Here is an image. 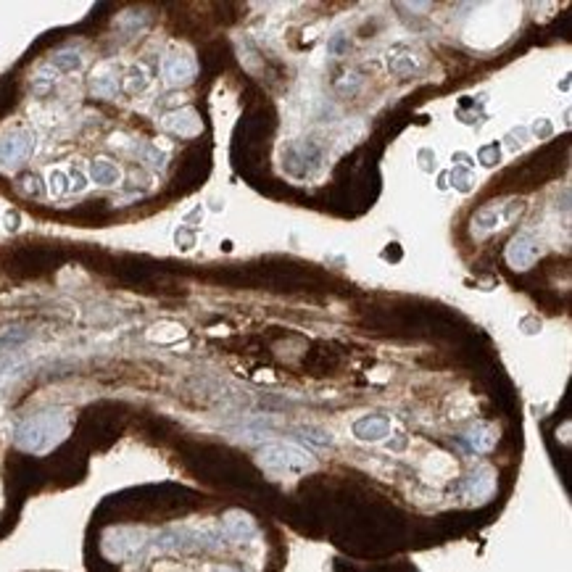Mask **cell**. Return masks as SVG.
I'll return each mask as SVG.
<instances>
[{
  "instance_id": "6da1fadb",
  "label": "cell",
  "mask_w": 572,
  "mask_h": 572,
  "mask_svg": "<svg viewBox=\"0 0 572 572\" xmlns=\"http://www.w3.org/2000/svg\"><path fill=\"white\" fill-rule=\"evenodd\" d=\"M66 435V417L61 412H40L16 427V446L24 451H48Z\"/></svg>"
},
{
  "instance_id": "7a4b0ae2",
  "label": "cell",
  "mask_w": 572,
  "mask_h": 572,
  "mask_svg": "<svg viewBox=\"0 0 572 572\" xmlns=\"http://www.w3.org/2000/svg\"><path fill=\"white\" fill-rule=\"evenodd\" d=\"M258 461L275 472H304L314 464V456L293 443H269L258 451Z\"/></svg>"
},
{
  "instance_id": "3957f363",
  "label": "cell",
  "mask_w": 572,
  "mask_h": 572,
  "mask_svg": "<svg viewBox=\"0 0 572 572\" xmlns=\"http://www.w3.org/2000/svg\"><path fill=\"white\" fill-rule=\"evenodd\" d=\"M519 211H522V203L519 201H512V203H507V206H485V209L472 219V232H475L478 238H485L490 232L507 227Z\"/></svg>"
},
{
  "instance_id": "277c9868",
  "label": "cell",
  "mask_w": 572,
  "mask_h": 572,
  "mask_svg": "<svg viewBox=\"0 0 572 572\" xmlns=\"http://www.w3.org/2000/svg\"><path fill=\"white\" fill-rule=\"evenodd\" d=\"M32 148H35V140H32V135L24 132V129L6 135V138L0 140V166H3V169H16V166H21L29 158Z\"/></svg>"
},
{
  "instance_id": "5b68a950",
  "label": "cell",
  "mask_w": 572,
  "mask_h": 572,
  "mask_svg": "<svg viewBox=\"0 0 572 572\" xmlns=\"http://www.w3.org/2000/svg\"><path fill=\"white\" fill-rule=\"evenodd\" d=\"M538 256H541V248L530 235H517L507 248V261L515 269H530Z\"/></svg>"
},
{
  "instance_id": "8992f818",
  "label": "cell",
  "mask_w": 572,
  "mask_h": 572,
  "mask_svg": "<svg viewBox=\"0 0 572 572\" xmlns=\"http://www.w3.org/2000/svg\"><path fill=\"white\" fill-rule=\"evenodd\" d=\"M195 77V61L190 55H166L164 58V79L166 84H172V87H180V84H187L193 82Z\"/></svg>"
},
{
  "instance_id": "52a82bcc",
  "label": "cell",
  "mask_w": 572,
  "mask_h": 572,
  "mask_svg": "<svg viewBox=\"0 0 572 572\" xmlns=\"http://www.w3.org/2000/svg\"><path fill=\"white\" fill-rule=\"evenodd\" d=\"M390 433V419L380 414H369V417H361L353 422V435L359 438V441H380V438H385Z\"/></svg>"
},
{
  "instance_id": "ba28073f",
  "label": "cell",
  "mask_w": 572,
  "mask_h": 572,
  "mask_svg": "<svg viewBox=\"0 0 572 572\" xmlns=\"http://www.w3.org/2000/svg\"><path fill=\"white\" fill-rule=\"evenodd\" d=\"M164 127L172 129L175 135L190 138V135H198V132H201V121H198V116H195L193 111L185 109V111H177V114H172V116H166Z\"/></svg>"
},
{
  "instance_id": "9c48e42d",
  "label": "cell",
  "mask_w": 572,
  "mask_h": 572,
  "mask_svg": "<svg viewBox=\"0 0 572 572\" xmlns=\"http://www.w3.org/2000/svg\"><path fill=\"white\" fill-rule=\"evenodd\" d=\"M224 533L232 541H246V538H251V535L256 533V525L243 512H232V515L224 517Z\"/></svg>"
},
{
  "instance_id": "30bf717a",
  "label": "cell",
  "mask_w": 572,
  "mask_h": 572,
  "mask_svg": "<svg viewBox=\"0 0 572 572\" xmlns=\"http://www.w3.org/2000/svg\"><path fill=\"white\" fill-rule=\"evenodd\" d=\"M90 180L95 185L109 187V185H116L121 180V169L109 158H95L90 164Z\"/></svg>"
},
{
  "instance_id": "8fae6325",
  "label": "cell",
  "mask_w": 572,
  "mask_h": 572,
  "mask_svg": "<svg viewBox=\"0 0 572 572\" xmlns=\"http://www.w3.org/2000/svg\"><path fill=\"white\" fill-rule=\"evenodd\" d=\"M90 90H92V95H98V98H114L116 90H119V84H116V77L111 72L106 74V66H103V69H98V72L92 74Z\"/></svg>"
},
{
  "instance_id": "7c38bea8",
  "label": "cell",
  "mask_w": 572,
  "mask_h": 572,
  "mask_svg": "<svg viewBox=\"0 0 572 572\" xmlns=\"http://www.w3.org/2000/svg\"><path fill=\"white\" fill-rule=\"evenodd\" d=\"M464 490H467V496L470 498H488L490 490H493V478H490V472L480 470L478 475H472V478L467 480Z\"/></svg>"
},
{
  "instance_id": "4fadbf2b",
  "label": "cell",
  "mask_w": 572,
  "mask_h": 572,
  "mask_svg": "<svg viewBox=\"0 0 572 572\" xmlns=\"http://www.w3.org/2000/svg\"><path fill=\"white\" fill-rule=\"evenodd\" d=\"M387 66H390V72L398 74V77H412V74L419 69V61L414 58V53H401V55L387 58Z\"/></svg>"
},
{
  "instance_id": "5bb4252c",
  "label": "cell",
  "mask_w": 572,
  "mask_h": 572,
  "mask_svg": "<svg viewBox=\"0 0 572 572\" xmlns=\"http://www.w3.org/2000/svg\"><path fill=\"white\" fill-rule=\"evenodd\" d=\"M53 66H58L61 72H74V69L82 66V58L74 53V50H64V53L53 55Z\"/></svg>"
},
{
  "instance_id": "9a60e30c",
  "label": "cell",
  "mask_w": 572,
  "mask_h": 572,
  "mask_svg": "<svg viewBox=\"0 0 572 572\" xmlns=\"http://www.w3.org/2000/svg\"><path fill=\"white\" fill-rule=\"evenodd\" d=\"M467 446H470L472 451H488L490 446H493V438H490L483 427H478V430H472V433L467 435Z\"/></svg>"
},
{
  "instance_id": "2e32d148",
  "label": "cell",
  "mask_w": 572,
  "mask_h": 572,
  "mask_svg": "<svg viewBox=\"0 0 572 572\" xmlns=\"http://www.w3.org/2000/svg\"><path fill=\"white\" fill-rule=\"evenodd\" d=\"M50 185H48V190H50V195H64L66 190H69V177L61 172V169H53L50 172Z\"/></svg>"
},
{
  "instance_id": "e0dca14e",
  "label": "cell",
  "mask_w": 572,
  "mask_h": 572,
  "mask_svg": "<svg viewBox=\"0 0 572 572\" xmlns=\"http://www.w3.org/2000/svg\"><path fill=\"white\" fill-rule=\"evenodd\" d=\"M498 156H501V150H498L496 143H490V145H483L478 150V161L483 166H496L498 164Z\"/></svg>"
},
{
  "instance_id": "ac0fdd59",
  "label": "cell",
  "mask_w": 572,
  "mask_h": 572,
  "mask_svg": "<svg viewBox=\"0 0 572 572\" xmlns=\"http://www.w3.org/2000/svg\"><path fill=\"white\" fill-rule=\"evenodd\" d=\"M451 180H453V187H459L461 193H470V190H472L470 169H461V166H456V169L451 172Z\"/></svg>"
},
{
  "instance_id": "d6986e66",
  "label": "cell",
  "mask_w": 572,
  "mask_h": 572,
  "mask_svg": "<svg viewBox=\"0 0 572 572\" xmlns=\"http://www.w3.org/2000/svg\"><path fill=\"white\" fill-rule=\"evenodd\" d=\"M145 74H143V69H138V66H135V69H132V72L127 74V90L129 92H138V90H143V87H145Z\"/></svg>"
},
{
  "instance_id": "ffe728a7",
  "label": "cell",
  "mask_w": 572,
  "mask_h": 572,
  "mask_svg": "<svg viewBox=\"0 0 572 572\" xmlns=\"http://www.w3.org/2000/svg\"><path fill=\"white\" fill-rule=\"evenodd\" d=\"M304 438H309L314 446H330V443H332L330 433H324V430H317V427H306Z\"/></svg>"
},
{
  "instance_id": "44dd1931",
  "label": "cell",
  "mask_w": 572,
  "mask_h": 572,
  "mask_svg": "<svg viewBox=\"0 0 572 572\" xmlns=\"http://www.w3.org/2000/svg\"><path fill=\"white\" fill-rule=\"evenodd\" d=\"M21 193L24 195H43V185H40V180H37L35 175H29L21 180Z\"/></svg>"
},
{
  "instance_id": "7402d4cb",
  "label": "cell",
  "mask_w": 572,
  "mask_h": 572,
  "mask_svg": "<svg viewBox=\"0 0 572 572\" xmlns=\"http://www.w3.org/2000/svg\"><path fill=\"white\" fill-rule=\"evenodd\" d=\"M175 240H177V246H180V248L187 251L195 243V232L187 230V227H180V230L175 232Z\"/></svg>"
},
{
  "instance_id": "603a6c76",
  "label": "cell",
  "mask_w": 572,
  "mask_h": 572,
  "mask_svg": "<svg viewBox=\"0 0 572 572\" xmlns=\"http://www.w3.org/2000/svg\"><path fill=\"white\" fill-rule=\"evenodd\" d=\"M6 227H9L11 232H13V230H16V227H18V214H16V211H9V214H6Z\"/></svg>"
},
{
  "instance_id": "cb8c5ba5",
  "label": "cell",
  "mask_w": 572,
  "mask_h": 572,
  "mask_svg": "<svg viewBox=\"0 0 572 572\" xmlns=\"http://www.w3.org/2000/svg\"><path fill=\"white\" fill-rule=\"evenodd\" d=\"M535 132H538V135H549V132H551V124H549V121H535Z\"/></svg>"
},
{
  "instance_id": "d4e9b609",
  "label": "cell",
  "mask_w": 572,
  "mask_h": 572,
  "mask_svg": "<svg viewBox=\"0 0 572 572\" xmlns=\"http://www.w3.org/2000/svg\"><path fill=\"white\" fill-rule=\"evenodd\" d=\"M74 185H72V190H84V177L79 175V172H74Z\"/></svg>"
},
{
  "instance_id": "484cf974",
  "label": "cell",
  "mask_w": 572,
  "mask_h": 572,
  "mask_svg": "<svg viewBox=\"0 0 572 572\" xmlns=\"http://www.w3.org/2000/svg\"><path fill=\"white\" fill-rule=\"evenodd\" d=\"M453 158H456L459 164H464V166H472V164H475V161H472V158L467 156V153H456V156H453Z\"/></svg>"
},
{
  "instance_id": "4316f807",
  "label": "cell",
  "mask_w": 572,
  "mask_h": 572,
  "mask_svg": "<svg viewBox=\"0 0 572 572\" xmlns=\"http://www.w3.org/2000/svg\"><path fill=\"white\" fill-rule=\"evenodd\" d=\"M214 572H240L238 567H214Z\"/></svg>"
}]
</instances>
